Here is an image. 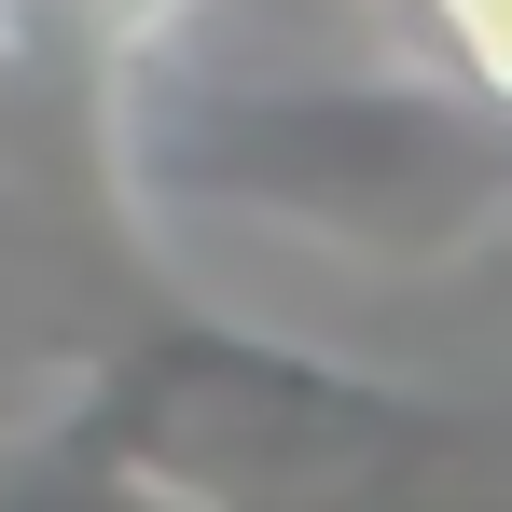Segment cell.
<instances>
[{"mask_svg":"<svg viewBox=\"0 0 512 512\" xmlns=\"http://www.w3.org/2000/svg\"><path fill=\"white\" fill-rule=\"evenodd\" d=\"M402 429L416 416L388 388L277 333L153 319L84 360V388L28 429V457H0V499H277V485L388 457Z\"/></svg>","mask_w":512,"mask_h":512,"instance_id":"obj_2","label":"cell"},{"mask_svg":"<svg viewBox=\"0 0 512 512\" xmlns=\"http://www.w3.org/2000/svg\"><path fill=\"white\" fill-rule=\"evenodd\" d=\"M111 139L139 208L346 263H443L512 208V111L457 97L443 70H236L153 42Z\"/></svg>","mask_w":512,"mask_h":512,"instance_id":"obj_1","label":"cell"},{"mask_svg":"<svg viewBox=\"0 0 512 512\" xmlns=\"http://www.w3.org/2000/svg\"><path fill=\"white\" fill-rule=\"evenodd\" d=\"M416 42H429V70L457 97L512 111V0H416Z\"/></svg>","mask_w":512,"mask_h":512,"instance_id":"obj_3","label":"cell"}]
</instances>
